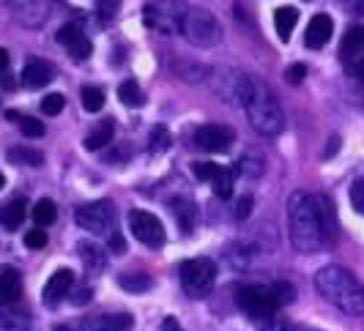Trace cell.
<instances>
[{
  "label": "cell",
  "instance_id": "obj_23",
  "mask_svg": "<svg viewBox=\"0 0 364 331\" xmlns=\"http://www.w3.org/2000/svg\"><path fill=\"white\" fill-rule=\"evenodd\" d=\"M118 99L127 104V107H143L146 104V93L140 91V85L134 82V80H129V82H124L121 88H118Z\"/></svg>",
  "mask_w": 364,
  "mask_h": 331
},
{
  "label": "cell",
  "instance_id": "obj_38",
  "mask_svg": "<svg viewBox=\"0 0 364 331\" xmlns=\"http://www.w3.org/2000/svg\"><path fill=\"white\" fill-rule=\"evenodd\" d=\"M250 211H252V197H241L236 202V219H247Z\"/></svg>",
  "mask_w": 364,
  "mask_h": 331
},
{
  "label": "cell",
  "instance_id": "obj_22",
  "mask_svg": "<svg viewBox=\"0 0 364 331\" xmlns=\"http://www.w3.org/2000/svg\"><path fill=\"white\" fill-rule=\"evenodd\" d=\"M211 184H214V195L222 197V200H228L233 195V184H236V167H222Z\"/></svg>",
  "mask_w": 364,
  "mask_h": 331
},
{
  "label": "cell",
  "instance_id": "obj_46",
  "mask_svg": "<svg viewBox=\"0 0 364 331\" xmlns=\"http://www.w3.org/2000/svg\"><path fill=\"white\" fill-rule=\"evenodd\" d=\"M6 3H11V6H19V3H25V0H6Z\"/></svg>",
  "mask_w": 364,
  "mask_h": 331
},
{
  "label": "cell",
  "instance_id": "obj_19",
  "mask_svg": "<svg viewBox=\"0 0 364 331\" xmlns=\"http://www.w3.org/2000/svg\"><path fill=\"white\" fill-rule=\"evenodd\" d=\"M132 329V315H109V318H93L82 331H129Z\"/></svg>",
  "mask_w": 364,
  "mask_h": 331
},
{
  "label": "cell",
  "instance_id": "obj_24",
  "mask_svg": "<svg viewBox=\"0 0 364 331\" xmlns=\"http://www.w3.org/2000/svg\"><path fill=\"white\" fill-rule=\"evenodd\" d=\"M118 285L124 291H129V293H146V291H151L154 279L148 274H121L118 276Z\"/></svg>",
  "mask_w": 364,
  "mask_h": 331
},
{
  "label": "cell",
  "instance_id": "obj_21",
  "mask_svg": "<svg viewBox=\"0 0 364 331\" xmlns=\"http://www.w3.org/2000/svg\"><path fill=\"white\" fill-rule=\"evenodd\" d=\"M112 131H115V126H112V121H102L96 129L82 140V146H85V151H99V148H105L112 140Z\"/></svg>",
  "mask_w": 364,
  "mask_h": 331
},
{
  "label": "cell",
  "instance_id": "obj_41",
  "mask_svg": "<svg viewBox=\"0 0 364 331\" xmlns=\"http://www.w3.org/2000/svg\"><path fill=\"white\" fill-rule=\"evenodd\" d=\"M162 329L164 331H183L181 326H178V320H176V318H164Z\"/></svg>",
  "mask_w": 364,
  "mask_h": 331
},
{
  "label": "cell",
  "instance_id": "obj_45",
  "mask_svg": "<svg viewBox=\"0 0 364 331\" xmlns=\"http://www.w3.org/2000/svg\"><path fill=\"white\" fill-rule=\"evenodd\" d=\"M3 186H6V175H3V173H0V189H3Z\"/></svg>",
  "mask_w": 364,
  "mask_h": 331
},
{
  "label": "cell",
  "instance_id": "obj_47",
  "mask_svg": "<svg viewBox=\"0 0 364 331\" xmlns=\"http://www.w3.org/2000/svg\"><path fill=\"white\" fill-rule=\"evenodd\" d=\"M55 331H69V329H60V326H58V329H55Z\"/></svg>",
  "mask_w": 364,
  "mask_h": 331
},
{
  "label": "cell",
  "instance_id": "obj_10",
  "mask_svg": "<svg viewBox=\"0 0 364 331\" xmlns=\"http://www.w3.org/2000/svg\"><path fill=\"white\" fill-rule=\"evenodd\" d=\"M340 58H343V66L350 77L364 80V28H350L343 38V47H340Z\"/></svg>",
  "mask_w": 364,
  "mask_h": 331
},
{
  "label": "cell",
  "instance_id": "obj_2",
  "mask_svg": "<svg viewBox=\"0 0 364 331\" xmlns=\"http://www.w3.org/2000/svg\"><path fill=\"white\" fill-rule=\"evenodd\" d=\"M318 293L346 315H364V288L343 266H326L315 274Z\"/></svg>",
  "mask_w": 364,
  "mask_h": 331
},
{
  "label": "cell",
  "instance_id": "obj_25",
  "mask_svg": "<svg viewBox=\"0 0 364 331\" xmlns=\"http://www.w3.org/2000/svg\"><path fill=\"white\" fill-rule=\"evenodd\" d=\"M9 162H11V165L38 167L44 162V156H41V151H33V148H11V151H9Z\"/></svg>",
  "mask_w": 364,
  "mask_h": 331
},
{
  "label": "cell",
  "instance_id": "obj_42",
  "mask_svg": "<svg viewBox=\"0 0 364 331\" xmlns=\"http://www.w3.org/2000/svg\"><path fill=\"white\" fill-rule=\"evenodd\" d=\"M88 301H91V291H80L74 298V304H88Z\"/></svg>",
  "mask_w": 364,
  "mask_h": 331
},
{
  "label": "cell",
  "instance_id": "obj_11",
  "mask_svg": "<svg viewBox=\"0 0 364 331\" xmlns=\"http://www.w3.org/2000/svg\"><path fill=\"white\" fill-rule=\"evenodd\" d=\"M233 140H236V134H233L230 126H225V124H205V126H200V129L195 131V146L200 148V151H208V153H225V151H230Z\"/></svg>",
  "mask_w": 364,
  "mask_h": 331
},
{
  "label": "cell",
  "instance_id": "obj_43",
  "mask_svg": "<svg viewBox=\"0 0 364 331\" xmlns=\"http://www.w3.org/2000/svg\"><path fill=\"white\" fill-rule=\"evenodd\" d=\"M6 66H9V53L0 47V72H6Z\"/></svg>",
  "mask_w": 364,
  "mask_h": 331
},
{
  "label": "cell",
  "instance_id": "obj_37",
  "mask_svg": "<svg viewBox=\"0 0 364 331\" xmlns=\"http://www.w3.org/2000/svg\"><path fill=\"white\" fill-rule=\"evenodd\" d=\"M285 77H288V82H291V85H299V82L307 77V69H304V63H296V66H291Z\"/></svg>",
  "mask_w": 364,
  "mask_h": 331
},
{
  "label": "cell",
  "instance_id": "obj_27",
  "mask_svg": "<svg viewBox=\"0 0 364 331\" xmlns=\"http://www.w3.org/2000/svg\"><path fill=\"white\" fill-rule=\"evenodd\" d=\"M80 99H82V110L85 112H99L105 107V91H102V88L85 85V88L80 91Z\"/></svg>",
  "mask_w": 364,
  "mask_h": 331
},
{
  "label": "cell",
  "instance_id": "obj_12",
  "mask_svg": "<svg viewBox=\"0 0 364 331\" xmlns=\"http://www.w3.org/2000/svg\"><path fill=\"white\" fill-rule=\"evenodd\" d=\"M58 44H60V47H66V50H69V55H72V60H77V63L88 60L91 53H93V44L85 38V33L80 31V25H74V22L63 25V28L58 31Z\"/></svg>",
  "mask_w": 364,
  "mask_h": 331
},
{
  "label": "cell",
  "instance_id": "obj_40",
  "mask_svg": "<svg viewBox=\"0 0 364 331\" xmlns=\"http://www.w3.org/2000/svg\"><path fill=\"white\" fill-rule=\"evenodd\" d=\"M109 249H112V252H124V249H127L124 236H121V233H115V230L109 233Z\"/></svg>",
  "mask_w": 364,
  "mask_h": 331
},
{
  "label": "cell",
  "instance_id": "obj_14",
  "mask_svg": "<svg viewBox=\"0 0 364 331\" xmlns=\"http://www.w3.org/2000/svg\"><path fill=\"white\" fill-rule=\"evenodd\" d=\"M74 285V274L69 271V268H60V271H55L50 279H47V285H44V293H41V298H44V304H50V307H55L63 295L72 291Z\"/></svg>",
  "mask_w": 364,
  "mask_h": 331
},
{
  "label": "cell",
  "instance_id": "obj_29",
  "mask_svg": "<svg viewBox=\"0 0 364 331\" xmlns=\"http://www.w3.org/2000/svg\"><path fill=\"white\" fill-rule=\"evenodd\" d=\"M118 9H121V0H96V14L102 25H109L118 17Z\"/></svg>",
  "mask_w": 364,
  "mask_h": 331
},
{
  "label": "cell",
  "instance_id": "obj_17",
  "mask_svg": "<svg viewBox=\"0 0 364 331\" xmlns=\"http://www.w3.org/2000/svg\"><path fill=\"white\" fill-rule=\"evenodd\" d=\"M296 22H299V11H296L293 6H282V9L274 11V28H277V36L282 38V44L291 41V33H293V28H296Z\"/></svg>",
  "mask_w": 364,
  "mask_h": 331
},
{
  "label": "cell",
  "instance_id": "obj_28",
  "mask_svg": "<svg viewBox=\"0 0 364 331\" xmlns=\"http://www.w3.org/2000/svg\"><path fill=\"white\" fill-rule=\"evenodd\" d=\"M80 258H82V263L88 266V268H93V271H99L102 266H105V252L96 246V244H80Z\"/></svg>",
  "mask_w": 364,
  "mask_h": 331
},
{
  "label": "cell",
  "instance_id": "obj_31",
  "mask_svg": "<svg viewBox=\"0 0 364 331\" xmlns=\"http://www.w3.org/2000/svg\"><path fill=\"white\" fill-rule=\"evenodd\" d=\"M219 170H222V165H214V162H198V165H192V173H195L198 181H214L219 175Z\"/></svg>",
  "mask_w": 364,
  "mask_h": 331
},
{
  "label": "cell",
  "instance_id": "obj_35",
  "mask_svg": "<svg viewBox=\"0 0 364 331\" xmlns=\"http://www.w3.org/2000/svg\"><path fill=\"white\" fill-rule=\"evenodd\" d=\"M272 293L274 298H277V304L282 307V304H291L293 298H296V291H293V285L291 282H277L272 288Z\"/></svg>",
  "mask_w": 364,
  "mask_h": 331
},
{
  "label": "cell",
  "instance_id": "obj_20",
  "mask_svg": "<svg viewBox=\"0 0 364 331\" xmlns=\"http://www.w3.org/2000/svg\"><path fill=\"white\" fill-rule=\"evenodd\" d=\"M170 208H173L176 219L181 224V230H192V227H195V222H198V205H195V202L183 200V197H176V200H170Z\"/></svg>",
  "mask_w": 364,
  "mask_h": 331
},
{
  "label": "cell",
  "instance_id": "obj_6",
  "mask_svg": "<svg viewBox=\"0 0 364 331\" xmlns=\"http://www.w3.org/2000/svg\"><path fill=\"white\" fill-rule=\"evenodd\" d=\"M217 279V263L208 258H195L186 260L181 266V285L189 295H205L214 288Z\"/></svg>",
  "mask_w": 364,
  "mask_h": 331
},
{
  "label": "cell",
  "instance_id": "obj_32",
  "mask_svg": "<svg viewBox=\"0 0 364 331\" xmlns=\"http://www.w3.org/2000/svg\"><path fill=\"white\" fill-rule=\"evenodd\" d=\"M63 104H66L63 93H50V96H44V102H41V112H44V115H60V112H63Z\"/></svg>",
  "mask_w": 364,
  "mask_h": 331
},
{
  "label": "cell",
  "instance_id": "obj_3",
  "mask_svg": "<svg viewBox=\"0 0 364 331\" xmlns=\"http://www.w3.org/2000/svg\"><path fill=\"white\" fill-rule=\"evenodd\" d=\"M244 110H247V118L255 126V131L266 134V137H277L279 131L285 129L282 107H279L277 96H274L266 82H257V80L252 82L250 99L244 102Z\"/></svg>",
  "mask_w": 364,
  "mask_h": 331
},
{
  "label": "cell",
  "instance_id": "obj_1",
  "mask_svg": "<svg viewBox=\"0 0 364 331\" xmlns=\"http://www.w3.org/2000/svg\"><path fill=\"white\" fill-rule=\"evenodd\" d=\"M291 241L299 252H321L337 239V217L326 195L299 192L288 205Z\"/></svg>",
  "mask_w": 364,
  "mask_h": 331
},
{
  "label": "cell",
  "instance_id": "obj_30",
  "mask_svg": "<svg viewBox=\"0 0 364 331\" xmlns=\"http://www.w3.org/2000/svg\"><path fill=\"white\" fill-rule=\"evenodd\" d=\"M19 129H22L25 137H31V140L44 137V124L36 121V118H28V115H19Z\"/></svg>",
  "mask_w": 364,
  "mask_h": 331
},
{
  "label": "cell",
  "instance_id": "obj_13",
  "mask_svg": "<svg viewBox=\"0 0 364 331\" xmlns=\"http://www.w3.org/2000/svg\"><path fill=\"white\" fill-rule=\"evenodd\" d=\"M334 33V22L328 14H315L310 19V25H307V33H304V44L310 47V50H321V47H326L328 38Z\"/></svg>",
  "mask_w": 364,
  "mask_h": 331
},
{
  "label": "cell",
  "instance_id": "obj_4",
  "mask_svg": "<svg viewBox=\"0 0 364 331\" xmlns=\"http://www.w3.org/2000/svg\"><path fill=\"white\" fill-rule=\"evenodd\" d=\"M189 9L192 6H186L183 0H156V3L146 6V25L156 33H164V36L181 33Z\"/></svg>",
  "mask_w": 364,
  "mask_h": 331
},
{
  "label": "cell",
  "instance_id": "obj_8",
  "mask_svg": "<svg viewBox=\"0 0 364 331\" xmlns=\"http://www.w3.org/2000/svg\"><path fill=\"white\" fill-rule=\"evenodd\" d=\"M74 219L80 227H85L88 233H107L115 227V205L109 200H96L88 205H80Z\"/></svg>",
  "mask_w": 364,
  "mask_h": 331
},
{
  "label": "cell",
  "instance_id": "obj_18",
  "mask_svg": "<svg viewBox=\"0 0 364 331\" xmlns=\"http://www.w3.org/2000/svg\"><path fill=\"white\" fill-rule=\"evenodd\" d=\"M25 214H28V202H25V197H17V200L9 202L6 208H0V224L6 230H19Z\"/></svg>",
  "mask_w": 364,
  "mask_h": 331
},
{
  "label": "cell",
  "instance_id": "obj_44",
  "mask_svg": "<svg viewBox=\"0 0 364 331\" xmlns=\"http://www.w3.org/2000/svg\"><path fill=\"white\" fill-rule=\"evenodd\" d=\"M353 9H356V14H364V0H356V6H353Z\"/></svg>",
  "mask_w": 364,
  "mask_h": 331
},
{
  "label": "cell",
  "instance_id": "obj_33",
  "mask_svg": "<svg viewBox=\"0 0 364 331\" xmlns=\"http://www.w3.org/2000/svg\"><path fill=\"white\" fill-rule=\"evenodd\" d=\"M148 143H151V151L162 153L164 148L170 146V134H167V129H164V126H154L151 137H148Z\"/></svg>",
  "mask_w": 364,
  "mask_h": 331
},
{
  "label": "cell",
  "instance_id": "obj_34",
  "mask_svg": "<svg viewBox=\"0 0 364 331\" xmlns=\"http://www.w3.org/2000/svg\"><path fill=\"white\" fill-rule=\"evenodd\" d=\"M350 205H353L356 214L364 217V178H356V181L350 184Z\"/></svg>",
  "mask_w": 364,
  "mask_h": 331
},
{
  "label": "cell",
  "instance_id": "obj_15",
  "mask_svg": "<svg viewBox=\"0 0 364 331\" xmlns=\"http://www.w3.org/2000/svg\"><path fill=\"white\" fill-rule=\"evenodd\" d=\"M22 82L31 91H38V88L50 85L53 82V66L47 60H38V58L36 60H28L25 69H22Z\"/></svg>",
  "mask_w": 364,
  "mask_h": 331
},
{
  "label": "cell",
  "instance_id": "obj_5",
  "mask_svg": "<svg viewBox=\"0 0 364 331\" xmlns=\"http://www.w3.org/2000/svg\"><path fill=\"white\" fill-rule=\"evenodd\" d=\"M183 36L192 41L195 47H217L222 41V28L217 17L205 9H189V14L183 19Z\"/></svg>",
  "mask_w": 364,
  "mask_h": 331
},
{
  "label": "cell",
  "instance_id": "obj_39",
  "mask_svg": "<svg viewBox=\"0 0 364 331\" xmlns=\"http://www.w3.org/2000/svg\"><path fill=\"white\" fill-rule=\"evenodd\" d=\"M263 323H266L263 331H293V326L291 323H285V320H269V318H266Z\"/></svg>",
  "mask_w": 364,
  "mask_h": 331
},
{
  "label": "cell",
  "instance_id": "obj_36",
  "mask_svg": "<svg viewBox=\"0 0 364 331\" xmlns=\"http://www.w3.org/2000/svg\"><path fill=\"white\" fill-rule=\"evenodd\" d=\"M25 246H28V249H44V246H47V233H44L41 227L25 233Z\"/></svg>",
  "mask_w": 364,
  "mask_h": 331
},
{
  "label": "cell",
  "instance_id": "obj_9",
  "mask_svg": "<svg viewBox=\"0 0 364 331\" xmlns=\"http://www.w3.org/2000/svg\"><path fill=\"white\" fill-rule=\"evenodd\" d=\"M129 230L134 233V239L140 244H146V246H162L164 244V224L151 211L134 208L129 214Z\"/></svg>",
  "mask_w": 364,
  "mask_h": 331
},
{
  "label": "cell",
  "instance_id": "obj_16",
  "mask_svg": "<svg viewBox=\"0 0 364 331\" xmlns=\"http://www.w3.org/2000/svg\"><path fill=\"white\" fill-rule=\"evenodd\" d=\"M19 295H22V276H19L17 268L6 266L0 271V307L14 304Z\"/></svg>",
  "mask_w": 364,
  "mask_h": 331
},
{
  "label": "cell",
  "instance_id": "obj_26",
  "mask_svg": "<svg viewBox=\"0 0 364 331\" xmlns=\"http://www.w3.org/2000/svg\"><path fill=\"white\" fill-rule=\"evenodd\" d=\"M31 217H33V222H36L38 227H47V224H53L55 219H58V211H55V202L53 200H38L36 205H33V211H31Z\"/></svg>",
  "mask_w": 364,
  "mask_h": 331
},
{
  "label": "cell",
  "instance_id": "obj_7",
  "mask_svg": "<svg viewBox=\"0 0 364 331\" xmlns=\"http://www.w3.org/2000/svg\"><path fill=\"white\" fill-rule=\"evenodd\" d=\"M236 304L255 320H266L277 313V298H274L272 288H263V285H244L236 293Z\"/></svg>",
  "mask_w": 364,
  "mask_h": 331
}]
</instances>
